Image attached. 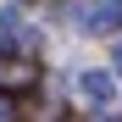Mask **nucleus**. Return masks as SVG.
<instances>
[{
  "mask_svg": "<svg viewBox=\"0 0 122 122\" xmlns=\"http://www.w3.org/2000/svg\"><path fill=\"white\" fill-rule=\"evenodd\" d=\"M83 28L89 33H117L122 28V0H100L94 11H83Z\"/></svg>",
  "mask_w": 122,
  "mask_h": 122,
  "instance_id": "1",
  "label": "nucleus"
},
{
  "mask_svg": "<svg viewBox=\"0 0 122 122\" xmlns=\"http://www.w3.org/2000/svg\"><path fill=\"white\" fill-rule=\"evenodd\" d=\"M78 94H83L89 106H106V100L117 94V83H111V72H83L78 78Z\"/></svg>",
  "mask_w": 122,
  "mask_h": 122,
  "instance_id": "2",
  "label": "nucleus"
},
{
  "mask_svg": "<svg viewBox=\"0 0 122 122\" xmlns=\"http://www.w3.org/2000/svg\"><path fill=\"white\" fill-rule=\"evenodd\" d=\"M111 61H117V72H122V45H117V56H111Z\"/></svg>",
  "mask_w": 122,
  "mask_h": 122,
  "instance_id": "3",
  "label": "nucleus"
},
{
  "mask_svg": "<svg viewBox=\"0 0 122 122\" xmlns=\"http://www.w3.org/2000/svg\"><path fill=\"white\" fill-rule=\"evenodd\" d=\"M0 122H11V111H6V106H0Z\"/></svg>",
  "mask_w": 122,
  "mask_h": 122,
  "instance_id": "4",
  "label": "nucleus"
}]
</instances>
